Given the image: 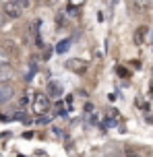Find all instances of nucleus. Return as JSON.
<instances>
[{
    "label": "nucleus",
    "instance_id": "obj_1",
    "mask_svg": "<svg viewBox=\"0 0 153 157\" xmlns=\"http://www.w3.org/2000/svg\"><path fill=\"white\" fill-rule=\"evenodd\" d=\"M31 112L35 116H46L50 112V99L46 93H41V91H35L31 93Z\"/></svg>",
    "mask_w": 153,
    "mask_h": 157
},
{
    "label": "nucleus",
    "instance_id": "obj_2",
    "mask_svg": "<svg viewBox=\"0 0 153 157\" xmlns=\"http://www.w3.org/2000/svg\"><path fill=\"white\" fill-rule=\"evenodd\" d=\"M2 13H4L8 19H19V17L23 15V8L19 6L15 0H8V2H4V6H2Z\"/></svg>",
    "mask_w": 153,
    "mask_h": 157
},
{
    "label": "nucleus",
    "instance_id": "obj_3",
    "mask_svg": "<svg viewBox=\"0 0 153 157\" xmlns=\"http://www.w3.org/2000/svg\"><path fill=\"white\" fill-rule=\"evenodd\" d=\"M64 66L68 68V71L77 72V75H83V72L87 71V62H83V60H79V58H73V60H66Z\"/></svg>",
    "mask_w": 153,
    "mask_h": 157
},
{
    "label": "nucleus",
    "instance_id": "obj_4",
    "mask_svg": "<svg viewBox=\"0 0 153 157\" xmlns=\"http://www.w3.org/2000/svg\"><path fill=\"white\" fill-rule=\"evenodd\" d=\"M13 78H15V71H13L8 64H2V66H0V83H2V85H8Z\"/></svg>",
    "mask_w": 153,
    "mask_h": 157
},
{
    "label": "nucleus",
    "instance_id": "obj_5",
    "mask_svg": "<svg viewBox=\"0 0 153 157\" xmlns=\"http://www.w3.org/2000/svg\"><path fill=\"white\" fill-rule=\"evenodd\" d=\"M147 33H149V27H145V25L137 27V31H135V46H143L145 44Z\"/></svg>",
    "mask_w": 153,
    "mask_h": 157
},
{
    "label": "nucleus",
    "instance_id": "obj_6",
    "mask_svg": "<svg viewBox=\"0 0 153 157\" xmlns=\"http://www.w3.org/2000/svg\"><path fill=\"white\" fill-rule=\"evenodd\" d=\"M153 0H132V8H135V13L137 15H141V13H145L147 8L151 6Z\"/></svg>",
    "mask_w": 153,
    "mask_h": 157
},
{
    "label": "nucleus",
    "instance_id": "obj_7",
    "mask_svg": "<svg viewBox=\"0 0 153 157\" xmlns=\"http://www.w3.org/2000/svg\"><path fill=\"white\" fill-rule=\"evenodd\" d=\"M13 99V87L10 85H2L0 87V103H6Z\"/></svg>",
    "mask_w": 153,
    "mask_h": 157
},
{
    "label": "nucleus",
    "instance_id": "obj_8",
    "mask_svg": "<svg viewBox=\"0 0 153 157\" xmlns=\"http://www.w3.org/2000/svg\"><path fill=\"white\" fill-rule=\"evenodd\" d=\"M48 93L52 95V97L62 95V87H60V83H56V81H50V83H48Z\"/></svg>",
    "mask_w": 153,
    "mask_h": 157
},
{
    "label": "nucleus",
    "instance_id": "obj_9",
    "mask_svg": "<svg viewBox=\"0 0 153 157\" xmlns=\"http://www.w3.org/2000/svg\"><path fill=\"white\" fill-rule=\"evenodd\" d=\"M68 48H71V41H68V39H62V41L58 44L56 52H60V54H62V52H66V50H68Z\"/></svg>",
    "mask_w": 153,
    "mask_h": 157
},
{
    "label": "nucleus",
    "instance_id": "obj_10",
    "mask_svg": "<svg viewBox=\"0 0 153 157\" xmlns=\"http://www.w3.org/2000/svg\"><path fill=\"white\" fill-rule=\"evenodd\" d=\"M124 155H126V157H141L137 151L132 149V147H126V149H124Z\"/></svg>",
    "mask_w": 153,
    "mask_h": 157
},
{
    "label": "nucleus",
    "instance_id": "obj_11",
    "mask_svg": "<svg viewBox=\"0 0 153 157\" xmlns=\"http://www.w3.org/2000/svg\"><path fill=\"white\" fill-rule=\"evenodd\" d=\"M15 2L23 8V10H25V8H29V4H31V0H15Z\"/></svg>",
    "mask_w": 153,
    "mask_h": 157
},
{
    "label": "nucleus",
    "instance_id": "obj_12",
    "mask_svg": "<svg viewBox=\"0 0 153 157\" xmlns=\"http://www.w3.org/2000/svg\"><path fill=\"white\" fill-rule=\"evenodd\" d=\"M68 4H71V6H77V8H79L81 4H85V0H68Z\"/></svg>",
    "mask_w": 153,
    "mask_h": 157
},
{
    "label": "nucleus",
    "instance_id": "obj_13",
    "mask_svg": "<svg viewBox=\"0 0 153 157\" xmlns=\"http://www.w3.org/2000/svg\"><path fill=\"white\" fill-rule=\"evenodd\" d=\"M6 19H8V17L4 15V13H0V27H2V25L6 23Z\"/></svg>",
    "mask_w": 153,
    "mask_h": 157
},
{
    "label": "nucleus",
    "instance_id": "obj_14",
    "mask_svg": "<svg viewBox=\"0 0 153 157\" xmlns=\"http://www.w3.org/2000/svg\"><path fill=\"white\" fill-rule=\"evenodd\" d=\"M41 2H44V4H46V6H52V4H56L58 0H41Z\"/></svg>",
    "mask_w": 153,
    "mask_h": 157
}]
</instances>
